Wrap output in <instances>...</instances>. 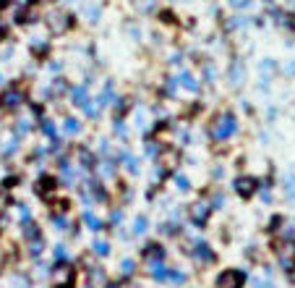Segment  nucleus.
<instances>
[{"label": "nucleus", "mask_w": 295, "mask_h": 288, "mask_svg": "<svg viewBox=\"0 0 295 288\" xmlns=\"http://www.w3.org/2000/svg\"><path fill=\"white\" fill-rule=\"evenodd\" d=\"M235 131H238V121H235V116L230 113V110H225V113H219L217 121L212 123L209 137L217 139V142H225V139H230Z\"/></svg>", "instance_id": "1"}, {"label": "nucleus", "mask_w": 295, "mask_h": 288, "mask_svg": "<svg viewBox=\"0 0 295 288\" xmlns=\"http://www.w3.org/2000/svg\"><path fill=\"white\" fill-rule=\"evenodd\" d=\"M44 24H47V29L53 34H65L73 27V16L65 13V11H47L44 13Z\"/></svg>", "instance_id": "2"}, {"label": "nucleus", "mask_w": 295, "mask_h": 288, "mask_svg": "<svg viewBox=\"0 0 295 288\" xmlns=\"http://www.w3.org/2000/svg\"><path fill=\"white\" fill-rule=\"evenodd\" d=\"M245 285V273L243 270H222L214 280V288H243Z\"/></svg>", "instance_id": "3"}, {"label": "nucleus", "mask_w": 295, "mask_h": 288, "mask_svg": "<svg viewBox=\"0 0 295 288\" xmlns=\"http://www.w3.org/2000/svg\"><path fill=\"white\" fill-rule=\"evenodd\" d=\"M233 189H235L238 196L251 199V196L256 194V189H259V181L254 179V175H238V179L233 181Z\"/></svg>", "instance_id": "4"}, {"label": "nucleus", "mask_w": 295, "mask_h": 288, "mask_svg": "<svg viewBox=\"0 0 295 288\" xmlns=\"http://www.w3.org/2000/svg\"><path fill=\"white\" fill-rule=\"evenodd\" d=\"M188 215H191V220H193L199 228H204V226H207V220H209V215H212V205H207V202H196V205L188 210Z\"/></svg>", "instance_id": "5"}, {"label": "nucleus", "mask_w": 295, "mask_h": 288, "mask_svg": "<svg viewBox=\"0 0 295 288\" xmlns=\"http://www.w3.org/2000/svg\"><path fill=\"white\" fill-rule=\"evenodd\" d=\"M228 79H230V86H233V90H240V86H243V81H245V65H243L240 58H235V60L230 63Z\"/></svg>", "instance_id": "6"}, {"label": "nucleus", "mask_w": 295, "mask_h": 288, "mask_svg": "<svg viewBox=\"0 0 295 288\" xmlns=\"http://www.w3.org/2000/svg\"><path fill=\"white\" fill-rule=\"evenodd\" d=\"M21 102H24V92H21L18 86H8V90L0 95V105L3 107H18Z\"/></svg>", "instance_id": "7"}, {"label": "nucleus", "mask_w": 295, "mask_h": 288, "mask_svg": "<svg viewBox=\"0 0 295 288\" xmlns=\"http://www.w3.org/2000/svg\"><path fill=\"white\" fill-rule=\"evenodd\" d=\"M277 254H280V264L285 270H295V243L292 241H287Z\"/></svg>", "instance_id": "8"}, {"label": "nucleus", "mask_w": 295, "mask_h": 288, "mask_svg": "<svg viewBox=\"0 0 295 288\" xmlns=\"http://www.w3.org/2000/svg\"><path fill=\"white\" fill-rule=\"evenodd\" d=\"M144 257L149 259V264L152 262H162L165 259V249H162V243H146V247H144Z\"/></svg>", "instance_id": "9"}, {"label": "nucleus", "mask_w": 295, "mask_h": 288, "mask_svg": "<svg viewBox=\"0 0 295 288\" xmlns=\"http://www.w3.org/2000/svg\"><path fill=\"white\" fill-rule=\"evenodd\" d=\"M272 18H275V24H277V27H282V29H292V27H295L292 16H290V13H285V11H272Z\"/></svg>", "instance_id": "10"}, {"label": "nucleus", "mask_w": 295, "mask_h": 288, "mask_svg": "<svg viewBox=\"0 0 295 288\" xmlns=\"http://www.w3.org/2000/svg\"><path fill=\"white\" fill-rule=\"evenodd\" d=\"M180 84H183L188 92H199V79H196L191 71H183V74H180Z\"/></svg>", "instance_id": "11"}, {"label": "nucleus", "mask_w": 295, "mask_h": 288, "mask_svg": "<svg viewBox=\"0 0 295 288\" xmlns=\"http://www.w3.org/2000/svg\"><path fill=\"white\" fill-rule=\"evenodd\" d=\"M112 100H115V86L112 84H107L105 90H102V95H100V107H107V105H112Z\"/></svg>", "instance_id": "12"}, {"label": "nucleus", "mask_w": 295, "mask_h": 288, "mask_svg": "<svg viewBox=\"0 0 295 288\" xmlns=\"http://www.w3.org/2000/svg\"><path fill=\"white\" fill-rule=\"evenodd\" d=\"M81 131V123L76 121V118H65L63 121V134H71V137H76Z\"/></svg>", "instance_id": "13"}, {"label": "nucleus", "mask_w": 295, "mask_h": 288, "mask_svg": "<svg viewBox=\"0 0 295 288\" xmlns=\"http://www.w3.org/2000/svg\"><path fill=\"white\" fill-rule=\"evenodd\" d=\"M123 163H126V170H128L131 175H136V173H139V160H136V158H131L128 152H123Z\"/></svg>", "instance_id": "14"}, {"label": "nucleus", "mask_w": 295, "mask_h": 288, "mask_svg": "<svg viewBox=\"0 0 295 288\" xmlns=\"http://www.w3.org/2000/svg\"><path fill=\"white\" fill-rule=\"evenodd\" d=\"M79 163H81V168H94V158H92V152L79 149Z\"/></svg>", "instance_id": "15"}, {"label": "nucleus", "mask_w": 295, "mask_h": 288, "mask_svg": "<svg viewBox=\"0 0 295 288\" xmlns=\"http://www.w3.org/2000/svg\"><path fill=\"white\" fill-rule=\"evenodd\" d=\"M73 100H76V105H86L89 102V97H86V86H76V90H73Z\"/></svg>", "instance_id": "16"}, {"label": "nucleus", "mask_w": 295, "mask_h": 288, "mask_svg": "<svg viewBox=\"0 0 295 288\" xmlns=\"http://www.w3.org/2000/svg\"><path fill=\"white\" fill-rule=\"evenodd\" d=\"M94 252H97L100 257H107V254H110V241H102V238L94 241Z\"/></svg>", "instance_id": "17"}, {"label": "nucleus", "mask_w": 295, "mask_h": 288, "mask_svg": "<svg viewBox=\"0 0 295 288\" xmlns=\"http://www.w3.org/2000/svg\"><path fill=\"white\" fill-rule=\"evenodd\" d=\"M84 220L92 226V231H102V223H100V217H94V212H84Z\"/></svg>", "instance_id": "18"}, {"label": "nucleus", "mask_w": 295, "mask_h": 288, "mask_svg": "<svg viewBox=\"0 0 295 288\" xmlns=\"http://www.w3.org/2000/svg\"><path fill=\"white\" fill-rule=\"evenodd\" d=\"M144 231H146V217L139 215V217H136V228H133V233H136V236H141Z\"/></svg>", "instance_id": "19"}, {"label": "nucleus", "mask_w": 295, "mask_h": 288, "mask_svg": "<svg viewBox=\"0 0 295 288\" xmlns=\"http://www.w3.org/2000/svg\"><path fill=\"white\" fill-rule=\"evenodd\" d=\"M175 184H178V189H180V191H188V189H191L188 179H186V175H180V173L175 175Z\"/></svg>", "instance_id": "20"}, {"label": "nucleus", "mask_w": 295, "mask_h": 288, "mask_svg": "<svg viewBox=\"0 0 295 288\" xmlns=\"http://www.w3.org/2000/svg\"><path fill=\"white\" fill-rule=\"evenodd\" d=\"M86 16H89L92 24H97V21H100V8H97V6H89V8H86Z\"/></svg>", "instance_id": "21"}, {"label": "nucleus", "mask_w": 295, "mask_h": 288, "mask_svg": "<svg viewBox=\"0 0 295 288\" xmlns=\"http://www.w3.org/2000/svg\"><path fill=\"white\" fill-rule=\"evenodd\" d=\"M120 268H123V275H133L136 262H133V259H123V262H120Z\"/></svg>", "instance_id": "22"}, {"label": "nucleus", "mask_w": 295, "mask_h": 288, "mask_svg": "<svg viewBox=\"0 0 295 288\" xmlns=\"http://www.w3.org/2000/svg\"><path fill=\"white\" fill-rule=\"evenodd\" d=\"M175 90H178V84H175V79H167V84H165V95H175Z\"/></svg>", "instance_id": "23"}, {"label": "nucleus", "mask_w": 295, "mask_h": 288, "mask_svg": "<svg viewBox=\"0 0 295 288\" xmlns=\"http://www.w3.org/2000/svg\"><path fill=\"white\" fill-rule=\"evenodd\" d=\"M55 259H58V262L68 259V249H65V247H55Z\"/></svg>", "instance_id": "24"}, {"label": "nucleus", "mask_w": 295, "mask_h": 288, "mask_svg": "<svg viewBox=\"0 0 295 288\" xmlns=\"http://www.w3.org/2000/svg\"><path fill=\"white\" fill-rule=\"evenodd\" d=\"M55 226H58V231H68V220H65L63 215H58V217H55Z\"/></svg>", "instance_id": "25"}, {"label": "nucleus", "mask_w": 295, "mask_h": 288, "mask_svg": "<svg viewBox=\"0 0 295 288\" xmlns=\"http://www.w3.org/2000/svg\"><path fill=\"white\" fill-rule=\"evenodd\" d=\"M160 16H162V24H173V21H175V16H173L170 11H162Z\"/></svg>", "instance_id": "26"}, {"label": "nucleus", "mask_w": 295, "mask_h": 288, "mask_svg": "<svg viewBox=\"0 0 295 288\" xmlns=\"http://www.w3.org/2000/svg\"><path fill=\"white\" fill-rule=\"evenodd\" d=\"M287 194L295 196V179H292V175H287Z\"/></svg>", "instance_id": "27"}, {"label": "nucleus", "mask_w": 295, "mask_h": 288, "mask_svg": "<svg viewBox=\"0 0 295 288\" xmlns=\"http://www.w3.org/2000/svg\"><path fill=\"white\" fill-rule=\"evenodd\" d=\"M248 6H251V0H238L235 3V8H248Z\"/></svg>", "instance_id": "28"}, {"label": "nucleus", "mask_w": 295, "mask_h": 288, "mask_svg": "<svg viewBox=\"0 0 295 288\" xmlns=\"http://www.w3.org/2000/svg\"><path fill=\"white\" fill-rule=\"evenodd\" d=\"M287 74H295V63H290V65H287Z\"/></svg>", "instance_id": "29"}, {"label": "nucleus", "mask_w": 295, "mask_h": 288, "mask_svg": "<svg viewBox=\"0 0 295 288\" xmlns=\"http://www.w3.org/2000/svg\"><path fill=\"white\" fill-rule=\"evenodd\" d=\"M285 3H287V8H295V0H285Z\"/></svg>", "instance_id": "30"}, {"label": "nucleus", "mask_w": 295, "mask_h": 288, "mask_svg": "<svg viewBox=\"0 0 295 288\" xmlns=\"http://www.w3.org/2000/svg\"><path fill=\"white\" fill-rule=\"evenodd\" d=\"M228 3H233V6H235V3H238V0H228Z\"/></svg>", "instance_id": "31"}, {"label": "nucleus", "mask_w": 295, "mask_h": 288, "mask_svg": "<svg viewBox=\"0 0 295 288\" xmlns=\"http://www.w3.org/2000/svg\"><path fill=\"white\" fill-rule=\"evenodd\" d=\"M0 84H3V74H0Z\"/></svg>", "instance_id": "32"}, {"label": "nucleus", "mask_w": 295, "mask_h": 288, "mask_svg": "<svg viewBox=\"0 0 295 288\" xmlns=\"http://www.w3.org/2000/svg\"><path fill=\"white\" fill-rule=\"evenodd\" d=\"M264 3H272V0H264Z\"/></svg>", "instance_id": "33"}]
</instances>
